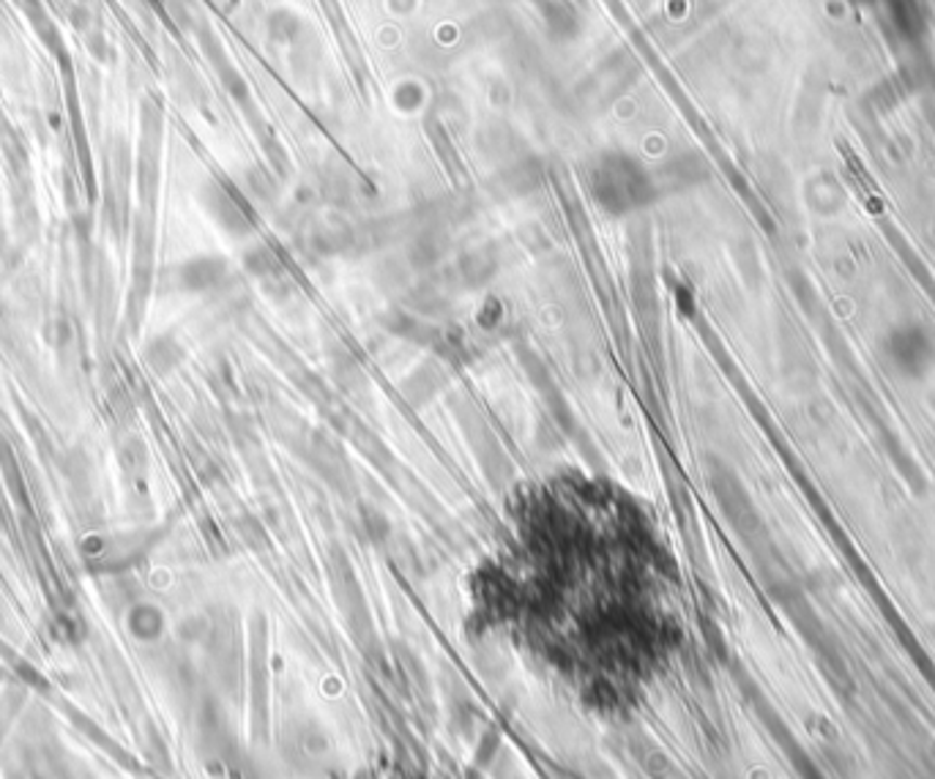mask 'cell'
Here are the masks:
<instances>
[{
    "mask_svg": "<svg viewBox=\"0 0 935 779\" xmlns=\"http://www.w3.org/2000/svg\"><path fill=\"white\" fill-rule=\"evenodd\" d=\"M476 604L605 719L638 712L679 637L659 545L629 518L530 514L479 572Z\"/></svg>",
    "mask_w": 935,
    "mask_h": 779,
    "instance_id": "cell-1",
    "label": "cell"
},
{
    "mask_svg": "<svg viewBox=\"0 0 935 779\" xmlns=\"http://www.w3.org/2000/svg\"><path fill=\"white\" fill-rule=\"evenodd\" d=\"M879 359L897 381H924L935 367V336L922 320H897L881 334Z\"/></svg>",
    "mask_w": 935,
    "mask_h": 779,
    "instance_id": "cell-2",
    "label": "cell"
},
{
    "mask_svg": "<svg viewBox=\"0 0 935 779\" xmlns=\"http://www.w3.org/2000/svg\"><path fill=\"white\" fill-rule=\"evenodd\" d=\"M593 197L611 214H629L654 197V183L643 167L624 154L602 156L591 173Z\"/></svg>",
    "mask_w": 935,
    "mask_h": 779,
    "instance_id": "cell-3",
    "label": "cell"
},
{
    "mask_svg": "<svg viewBox=\"0 0 935 779\" xmlns=\"http://www.w3.org/2000/svg\"><path fill=\"white\" fill-rule=\"evenodd\" d=\"M17 12L28 20V25L34 28V34L39 36L41 44L52 52L55 58H66V41H63L61 28L52 20V14L47 12L44 0H12Z\"/></svg>",
    "mask_w": 935,
    "mask_h": 779,
    "instance_id": "cell-4",
    "label": "cell"
},
{
    "mask_svg": "<svg viewBox=\"0 0 935 779\" xmlns=\"http://www.w3.org/2000/svg\"><path fill=\"white\" fill-rule=\"evenodd\" d=\"M203 203H206V208L212 210L214 219H219L228 230H241L246 225L241 205L235 203L233 194H230L225 187H219V183H208L206 192H203Z\"/></svg>",
    "mask_w": 935,
    "mask_h": 779,
    "instance_id": "cell-5",
    "label": "cell"
},
{
    "mask_svg": "<svg viewBox=\"0 0 935 779\" xmlns=\"http://www.w3.org/2000/svg\"><path fill=\"white\" fill-rule=\"evenodd\" d=\"M539 9H542V20L548 25L550 36L572 39V36L580 34V17H577L569 0H539Z\"/></svg>",
    "mask_w": 935,
    "mask_h": 779,
    "instance_id": "cell-6",
    "label": "cell"
},
{
    "mask_svg": "<svg viewBox=\"0 0 935 779\" xmlns=\"http://www.w3.org/2000/svg\"><path fill=\"white\" fill-rule=\"evenodd\" d=\"M181 273V285L189 291H203V288L219 282V277L225 273V263L219 257H194V260L183 263L178 268Z\"/></svg>",
    "mask_w": 935,
    "mask_h": 779,
    "instance_id": "cell-7",
    "label": "cell"
},
{
    "mask_svg": "<svg viewBox=\"0 0 935 779\" xmlns=\"http://www.w3.org/2000/svg\"><path fill=\"white\" fill-rule=\"evenodd\" d=\"M12 34H14L12 17H9V9L3 7V0H0V41L12 39Z\"/></svg>",
    "mask_w": 935,
    "mask_h": 779,
    "instance_id": "cell-8",
    "label": "cell"
}]
</instances>
